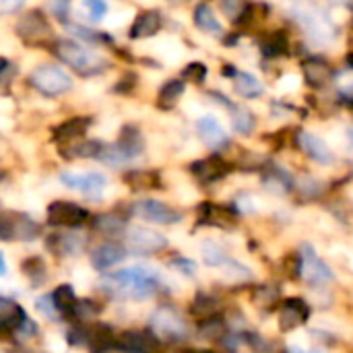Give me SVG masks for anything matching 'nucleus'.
Segmentation results:
<instances>
[{
  "label": "nucleus",
  "mask_w": 353,
  "mask_h": 353,
  "mask_svg": "<svg viewBox=\"0 0 353 353\" xmlns=\"http://www.w3.org/2000/svg\"><path fill=\"white\" fill-rule=\"evenodd\" d=\"M285 17L292 29L316 48H329L341 35V29L331 21L329 10L316 0H285Z\"/></svg>",
  "instance_id": "obj_1"
},
{
  "label": "nucleus",
  "mask_w": 353,
  "mask_h": 353,
  "mask_svg": "<svg viewBox=\"0 0 353 353\" xmlns=\"http://www.w3.org/2000/svg\"><path fill=\"white\" fill-rule=\"evenodd\" d=\"M101 285L105 292L114 296L128 298V300H145L159 292L161 281L153 269L130 267V269H122V271L101 277Z\"/></svg>",
  "instance_id": "obj_2"
},
{
  "label": "nucleus",
  "mask_w": 353,
  "mask_h": 353,
  "mask_svg": "<svg viewBox=\"0 0 353 353\" xmlns=\"http://www.w3.org/2000/svg\"><path fill=\"white\" fill-rule=\"evenodd\" d=\"M52 52L64 64H68L72 70H77L83 77H95V74H101V72H105L110 68V62L105 58H101L93 50L85 48L83 43L72 41V39H58V41H54Z\"/></svg>",
  "instance_id": "obj_3"
},
{
  "label": "nucleus",
  "mask_w": 353,
  "mask_h": 353,
  "mask_svg": "<svg viewBox=\"0 0 353 353\" xmlns=\"http://www.w3.org/2000/svg\"><path fill=\"white\" fill-rule=\"evenodd\" d=\"M300 74H302L304 85L312 93H325L331 87H335L339 68L327 54L308 52L300 60Z\"/></svg>",
  "instance_id": "obj_4"
},
{
  "label": "nucleus",
  "mask_w": 353,
  "mask_h": 353,
  "mask_svg": "<svg viewBox=\"0 0 353 353\" xmlns=\"http://www.w3.org/2000/svg\"><path fill=\"white\" fill-rule=\"evenodd\" d=\"M300 281L310 285L312 290H325L335 281V271L319 256L310 242L300 246Z\"/></svg>",
  "instance_id": "obj_5"
},
{
  "label": "nucleus",
  "mask_w": 353,
  "mask_h": 353,
  "mask_svg": "<svg viewBox=\"0 0 353 353\" xmlns=\"http://www.w3.org/2000/svg\"><path fill=\"white\" fill-rule=\"evenodd\" d=\"M292 145L306 159H310L312 163L323 165V168H331L337 159L331 145L321 134L306 130V128H294L292 130Z\"/></svg>",
  "instance_id": "obj_6"
},
{
  "label": "nucleus",
  "mask_w": 353,
  "mask_h": 353,
  "mask_svg": "<svg viewBox=\"0 0 353 353\" xmlns=\"http://www.w3.org/2000/svg\"><path fill=\"white\" fill-rule=\"evenodd\" d=\"M149 329L168 343H180L188 337V327L182 314L172 306H159L149 321Z\"/></svg>",
  "instance_id": "obj_7"
},
{
  "label": "nucleus",
  "mask_w": 353,
  "mask_h": 353,
  "mask_svg": "<svg viewBox=\"0 0 353 353\" xmlns=\"http://www.w3.org/2000/svg\"><path fill=\"white\" fill-rule=\"evenodd\" d=\"M29 85L39 91L41 95L48 97H58L66 91H70L72 87V79L66 74V70H62L60 66L54 64H41L37 68L31 70L29 74Z\"/></svg>",
  "instance_id": "obj_8"
},
{
  "label": "nucleus",
  "mask_w": 353,
  "mask_h": 353,
  "mask_svg": "<svg viewBox=\"0 0 353 353\" xmlns=\"http://www.w3.org/2000/svg\"><path fill=\"white\" fill-rule=\"evenodd\" d=\"M277 327L281 333H294L300 327H306L312 316V306L306 298L292 296L283 298L277 306Z\"/></svg>",
  "instance_id": "obj_9"
},
{
  "label": "nucleus",
  "mask_w": 353,
  "mask_h": 353,
  "mask_svg": "<svg viewBox=\"0 0 353 353\" xmlns=\"http://www.w3.org/2000/svg\"><path fill=\"white\" fill-rule=\"evenodd\" d=\"M240 213L234 207V203L230 205H219V203H211L205 201L196 207V225L199 228H217V230H234L240 221Z\"/></svg>",
  "instance_id": "obj_10"
},
{
  "label": "nucleus",
  "mask_w": 353,
  "mask_h": 353,
  "mask_svg": "<svg viewBox=\"0 0 353 353\" xmlns=\"http://www.w3.org/2000/svg\"><path fill=\"white\" fill-rule=\"evenodd\" d=\"M17 35L29 46H48L52 39V27L41 10H31L21 14L17 21Z\"/></svg>",
  "instance_id": "obj_11"
},
{
  "label": "nucleus",
  "mask_w": 353,
  "mask_h": 353,
  "mask_svg": "<svg viewBox=\"0 0 353 353\" xmlns=\"http://www.w3.org/2000/svg\"><path fill=\"white\" fill-rule=\"evenodd\" d=\"M234 170H236L234 163L230 159H225L223 155H219V153H213V155H209L205 159H196V161L190 163V174L203 186H211V184H217V182L225 180Z\"/></svg>",
  "instance_id": "obj_12"
},
{
  "label": "nucleus",
  "mask_w": 353,
  "mask_h": 353,
  "mask_svg": "<svg viewBox=\"0 0 353 353\" xmlns=\"http://www.w3.org/2000/svg\"><path fill=\"white\" fill-rule=\"evenodd\" d=\"M134 215L147 219V221H153V223H159V225H176L182 221V211L174 209L172 205L163 203V201H157V199H145V201H139L132 205L130 209Z\"/></svg>",
  "instance_id": "obj_13"
},
{
  "label": "nucleus",
  "mask_w": 353,
  "mask_h": 353,
  "mask_svg": "<svg viewBox=\"0 0 353 353\" xmlns=\"http://www.w3.org/2000/svg\"><path fill=\"white\" fill-rule=\"evenodd\" d=\"M46 217L48 223L56 228H79L89 219V211L70 201H54L48 205Z\"/></svg>",
  "instance_id": "obj_14"
},
{
  "label": "nucleus",
  "mask_w": 353,
  "mask_h": 353,
  "mask_svg": "<svg viewBox=\"0 0 353 353\" xmlns=\"http://www.w3.org/2000/svg\"><path fill=\"white\" fill-rule=\"evenodd\" d=\"M261 184L265 192L273 196H290L294 194V188H296V176L288 168L275 161H269L265 170L261 172Z\"/></svg>",
  "instance_id": "obj_15"
},
{
  "label": "nucleus",
  "mask_w": 353,
  "mask_h": 353,
  "mask_svg": "<svg viewBox=\"0 0 353 353\" xmlns=\"http://www.w3.org/2000/svg\"><path fill=\"white\" fill-rule=\"evenodd\" d=\"M128 248L132 250V254H139V256L159 254L168 248V238L151 228L134 225L128 232Z\"/></svg>",
  "instance_id": "obj_16"
},
{
  "label": "nucleus",
  "mask_w": 353,
  "mask_h": 353,
  "mask_svg": "<svg viewBox=\"0 0 353 353\" xmlns=\"http://www.w3.org/2000/svg\"><path fill=\"white\" fill-rule=\"evenodd\" d=\"M116 352L122 353H159L161 339L151 331H124L116 337Z\"/></svg>",
  "instance_id": "obj_17"
},
{
  "label": "nucleus",
  "mask_w": 353,
  "mask_h": 353,
  "mask_svg": "<svg viewBox=\"0 0 353 353\" xmlns=\"http://www.w3.org/2000/svg\"><path fill=\"white\" fill-rule=\"evenodd\" d=\"M196 134L203 141L205 147H209L215 153H221L225 149H230L232 141L225 132V128L221 126V122L215 116H203L196 120Z\"/></svg>",
  "instance_id": "obj_18"
},
{
  "label": "nucleus",
  "mask_w": 353,
  "mask_h": 353,
  "mask_svg": "<svg viewBox=\"0 0 353 353\" xmlns=\"http://www.w3.org/2000/svg\"><path fill=\"white\" fill-rule=\"evenodd\" d=\"M60 182L68 188L81 190L89 196L101 194V188L108 184V178L99 172H89V174H72V172H62Z\"/></svg>",
  "instance_id": "obj_19"
},
{
  "label": "nucleus",
  "mask_w": 353,
  "mask_h": 353,
  "mask_svg": "<svg viewBox=\"0 0 353 353\" xmlns=\"http://www.w3.org/2000/svg\"><path fill=\"white\" fill-rule=\"evenodd\" d=\"M85 350L89 353L116 352V333L110 325H87V343Z\"/></svg>",
  "instance_id": "obj_20"
},
{
  "label": "nucleus",
  "mask_w": 353,
  "mask_h": 353,
  "mask_svg": "<svg viewBox=\"0 0 353 353\" xmlns=\"http://www.w3.org/2000/svg\"><path fill=\"white\" fill-rule=\"evenodd\" d=\"M190 316L201 323V321H207V319H213V316H219L225 312V304L219 296L215 294H209V292H199L192 302H190Z\"/></svg>",
  "instance_id": "obj_21"
},
{
  "label": "nucleus",
  "mask_w": 353,
  "mask_h": 353,
  "mask_svg": "<svg viewBox=\"0 0 353 353\" xmlns=\"http://www.w3.org/2000/svg\"><path fill=\"white\" fill-rule=\"evenodd\" d=\"M25 321H27L25 310L14 300L0 296V337L19 333Z\"/></svg>",
  "instance_id": "obj_22"
},
{
  "label": "nucleus",
  "mask_w": 353,
  "mask_h": 353,
  "mask_svg": "<svg viewBox=\"0 0 353 353\" xmlns=\"http://www.w3.org/2000/svg\"><path fill=\"white\" fill-rule=\"evenodd\" d=\"M232 83H234V93L248 101L261 99L267 93L265 83L248 70H236V74L232 77Z\"/></svg>",
  "instance_id": "obj_23"
},
{
  "label": "nucleus",
  "mask_w": 353,
  "mask_h": 353,
  "mask_svg": "<svg viewBox=\"0 0 353 353\" xmlns=\"http://www.w3.org/2000/svg\"><path fill=\"white\" fill-rule=\"evenodd\" d=\"M46 246L56 256H77L85 250L87 240L85 236H79V234H52L48 236Z\"/></svg>",
  "instance_id": "obj_24"
},
{
  "label": "nucleus",
  "mask_w": 353,
  "mask_h": 353,
  "mask_svg": "<svg viewBox=\"0 0 353 353\" xmlns=\"http://www.w3.org/2000/svg\"><path fill=\"white\" fill-rule=\"evenodd\" d=\"M128 256L126 248L118 242H108V244H101L99 248L93 250L91 254V265L93 269L97 271H108L116 265H120L124 259Z\"/></svg>",
  "instance_id": "obj_25"
},
{
  "label": "nucleus",
  "mask_w": 353,
  "mask_h": 353,
  "mask_svg": "<svg viewBox=\"0 0 353 353\" xmlns=\"http://www.w3.org/2000/svg\"><path fill=\"white\" fill-rule=\"evenodd\" d=\"M250 300L252 304L263 312H273L283 300L281 288L277 283H259L250 288Z\"/></svg>",
  "instance_id": "obj_26"
},
{
  "label": "nucleus",
  "mask_w": 353,
  "mask_h": 353,
  "mask_svg": "<svg viewBox=\"0 0 353 353\" xmlns=\"http://www.w3.org/2000/svg\"><path fill=\"white\" fill-rule=\"evenodd\" d=\"M252 6H254V0H219V10L223 12V17L236 29H242V31H246L248 27Z\"/></svg>",
  "instance_id": "obj_27"
},
{
  "label": "nucleus",
  "mask_w": 353,
  "mask_h": 353,
  "mask_svg": "<svg viewBox=\"0 0 353 353\" xmlns=\"http://www.w3.org/2000/svg\"><path fill=\"white\" fill-rule=\"evenodd\" d=\"M192 21H194V25H196L203 33L225 39V29H223L221 21L217 19L215 10L211 8V4L199 2V4L194 6V10H192Z\"/></svg>",
  "instance_id": "obj_28"
},
{
  "label": "nucleus",
  "mask_w": 353,
  "mask_h": 353,
  "mask_svg": "<svg viewBox=\"0 0 353 353\" xmlns=\"http://www.w3.org/2000/svg\"><path fill=\"white\" fill-rule=\"evenodd\" d=\"M163 25V19H161V12L159 10H145L141 12L134 23L130 25V31H128V37L130 39H145V37H153L159 33Z\"/></svg>",
  "instance_id": "obj_29"
},
{
  "label": "nucleus",
  "mask_w": 353,
  "mask_h": 353,
  "mask_svg": "<svg viewBox=\"0 0 353 353\" xmlns=\"http://www.w3.org/2000/svg\"><path fill=\"white\" fill-rule=\"evenodd\" d=\"M91 118L89 116H74V118H68L66 122H62V124H58L56 128H54V132H52V137H54V141L56 143H72V141H77V139H81V137H85V132L89 130V126H91Z\"/></svg>",
  "instance_id": "obj_30"
},
{
  "label": "nucleus",
  "mask_w": 353,
  "mask_h": 353,
  "mask_svg": "<svg viewBox=\"0 0 353 353\" xmlns=\"http://www.w3.org/2000/svg\"><path fill=\"white\" fill-rule=\"evenodd\" d=\"M8 219H10V240L31 242L41 234L39 223L25 213H8Z\"/></svg>",
  "instance_id": "obj_31"
},
{
  "label": "nucleus",
  "mask_w": 353,
  "mask_h": 353,
  "mask_svg": "<svg viewBox=\"0 0 353 353\" xmlns=\"http://www.w3.org/2000/svg\"><path fill=\"white\" fill-rule=\"evenodd\" d=\"M327 188L329 184L312 174H302V176H296V188H294V194H298L302 201H319L327 194Z\"/></svg>",
  "instance_id": "obj_32"
},
{
  "label": "nucleus",
  "mask_w": 353,
  "mask_h": 353,
  "mask_svg": "<svg viewBox=\"0 0 353 353\" xmlns=\"http://www.w3.org/2000/svg\"><path fill=\"white\" fill-rule=\"evenodd\" d=\"M230 114H232V128L236 134H240V137H252L254 134V130L259 126V118L250 108L236 103L230 110Z\"/></svg>",
  "instance_id": "obj_33"
},
{
  "label": "nucleus",
  "mask_w": 353,
  "mask_h": 353,
  "mask_svg": "<svg viewBox=\"0 0 353 353\" xmlns=\"http://www.w3.org/2000/svg\"><path fill=\"white\" fill-rule=\"evenodd\" d=\"M116 147L128 157V159H132V157H139L143 151H145V139H143V134H141V130L137 128V126H124L122 130H120V137H118V143H116Z\"/></svg>",
  "instance_id": "obj_34"
},
{
  "label": "nucleus",
  "mask_w": 353,
  "mask_h": 353,
  "mask_svg": "<svg viewBox=\"0 0 353 353\" xmlns=\"http://www.w3.org/2000/svg\"><path fill=\"white\" fill-rule=\"evenodd\" d=\"M230 333V327L225 323V316H213L207 321L196 323V335L205 341H213V343H221V339Z\"/></svg>",
  "instance_id": "obj_35"
},
{
  "label": "nucleus",
  "mask_w": 353,
  "mask_h": 353,
  "mask_svg": "<svg viewBox=\"0 0 353 353\" xmlns=\"http://www.w3.org/2000/svg\"><path fill=\"white\" fill-rule=\"evenodd\" d=\"M124 182L132 190H153V188H161V178L153 170H132V172H126L124 174Z\"/></svg>",
  "instance_id": "obj_36"
},
{
  "label": "nucleus",
  "mask_w": 353,
  "mask_h": 353,
  "mask_svg": "<svg viewBox=\"0 0 353 353\" xmlns=\"http://www.w3.org/2000/svg\"><path fill=\"white\" fill-rule=\"evenodd\" d=\"M93 230L103 234V236H110V238H116V236H122L128 225H126V219L116 215V213H101L93 219Z\"/></svg>",
  "instance_id": "obj_37"
},
{
  "label": "nucleus",
  "mask_w": 353,
  "mask_h": 353,
  "mask_svg": "<svg viewBox=\"0 0 353 353\" xmlns=\"http://www.w3.org/2000/svg\"><path fill=\"white\" fill-rule=\"evenodd\" d=\"M244 345L252 353H285V345L279 339L261 333H244Z\"/></svg>",
  "instance_id": "obj_38"
},
{
  "label": "nucleus",
  "mask_w": 353,
  "mask_h": 353,
  "mask_svg": "<svg viewBox=\"0 0 353 353\" xmlns=\"http://www.w3.org/2000/svg\"><path fill=\"white\" fill-rule=\"evenodd\" d=\"M184 91H186V81L184 79H170L159 89V95H157L159 97L157 99L159 108L161 110H172L180 101V97L184 95Z\"/></svg>",
  "instance_id": "obj_39"
},
{
  "label": "nucleus",
  "mask_w": 353,
  "mask_h": 353,
  "mask_svg": "<svg viewBox=\"0 0 353 353\" xmlns=\"http://www.w3.org/2000/svg\"><path fill=\"white\" fill-rule=\"evenodd\" d=\"M52 304H54V308H56V312L58 314H64V316H68L70 314V310L74 308V304H77V294H74V288L70 285V283H62V285H58L54 292H52Z\"/></svg>",
  "instance_id": "obj_40"
},
{
  "label": "nucleus",
  "mask_w": 353,
  "mask_h": 353,
  "mask_svg": "<svg viewBox=\"0 0 353 353\" xmlns=\"http://www.w3.org/2000/svg\"><path fill=\"white\" fill-rule=\"evenodd\" d=\"M101 147H103L101 141H91V139H87V141H81V143H74V145L68 143L66 149H64V147L60 149V153H62V157H68V159H70V157H85V159L93 157V159H97Z\"/></svg>",
  "instance_id": "obj_41"
},
{
  "label": "nucleus",
  "mask_w": 353,
  "mask_h": 353,
  "mask_svg": "<svg viewBox=\"0 0 353 353\" xmlns=\"http://www.w3.org/2000/svg\"><path fill=\"white\" fill-rule=\"evenodd\" d=\"M21 271H23L25 277H29V281H31L33 288L43 285L46 279H48L46 263H43V259H39V256H29V259H25L23 265H21Z\"/></svg>",
  "instance_id": "obj_42"
},
{
  "label": "nucleus",
  "mask_w": 353,
  "mask_h": 353,
  "mask_svg": "<svg viewBox=\"0 0 353 353\" xmlns=\"http://www.w3.org/2000/svg\"><path fill=\"white\" fill-rule=\"evenodd\" d=\"M99 312H101V306H97L93 300H77V304H74V308L70 310L68 319H70L72 323L89 325V321H93Z\"/></svg>",
  "instance_id": "obj_43"
},
{
  "label": "nucleus",
  "mask_w": 353,
  "mask_h": 353,
  "mask_svg": "<svg viewBox=\"0 0 353 353\" xmlns=\"http://www.w3.org/2000/svg\"><path fill=\"white\" fill-rule=\"evenodd\" d=\"M201 252H203V261L207 267H223L232 256H228V252L213 240H207L203 242L201 246Z\"/></svg>",
  "instance_id": "obj_44"
},
{
  "label": "nucleus",
  "mask_w": 353,
  "mask_h": 353,
  "mask_svg": "<svg viewBox=\"0 0 353 353\" xmlns=\"http://www.w3.org/2000/svg\"><path fill=\"white\" fill-rule=\"evenodd\" d=\"M97 159L103 161V163H108V165H122V163L128 161V157H126L116 145H105V143H103V147H101Z\"/></svg>",
  "instance_id": "obj_45"
},
{
  "label": "nucleus",
  "mask_w": 353,
  "mask_h": 353,
  "mask_svg": "<svg viewBox=\"0 0 353 353\" xmlns=\"http://www.w3.org/2000/svg\"><path fill=\"white\" fill-rule=\"evenodd\" d=\"M207 74H209V68L203 62H190L182 70V79L184 81H190V83H196V85H203L205 79H207Z\"/></svg>",
  "instance_id": "obj_46"
},
{
  "label": "nucleus",
  "mask_w": 353,
  "mask_h": 353,
  "mask_svg": "<svg viewBox=\"0 0 353 353\" xmlns=\"http://www.w3.org/2000/svg\"><path fill=\"white\" fill-rule=\"evenodd\" d=\"M85 8L89 12V19L93 23H99L108 12V2L105 0H85Z\"/></svg>",
  "instance_id": "obj_47"
},
{
  "label": "nucleus",
  "mask_w": 353,
  "mask_h": 353,
  "mask_svg": "<svg viewBox=\"0 0 353 353\" xmlns=\"http://www.w3.org/2000/svg\"><path fill=\"white\" fill-rule=\"evenodd\" d=\"M66 27L70 29V33H74V35L83 37L85 41H110V37H108V35L95 33V31L87 29V27H81V25H74V23H68Z\"/></svg>",
  "instance_id": "obj_48"
},
{
  "label": "nucleus",
  "mask_w": 353,
  "mask_h": 353,
  "mask_svg": "<svg viewBox=\"0 0 353 353\" xmlns=\"http://www.w3.org/2000/svg\"><path fill=\"white\" fill-rule=\"evenodd\" d=\"M35 308H37L46 319H50V321H58V319H60V314L56 312V308H54V304H52V298H50V296H41V298H37Z\"/></svg>",
  "instance_id": "obj_49"
},
{
  "label": "nucleus",
  "mask_w": 353,
  "mask_h": 353,
  "mask_svg": "<svg viewBox=\"0 0 353 353\" xmlns=\"http://www.w3.org/2000/svg\"><path fill=\"white\" fill-rule=\"evenodd\" d=\"M172 267H176L180 273H184L186 277H194L196 275V265H194V261H190V259H184V256H176V259H172Z\"/></svg>",
  "instance_id": "obj_50"
},
{
  "label": "nucleus",
  "mask_w": 353,
  "mask_h": 353,
  "mask_svg": "<svg viewBox=\"0 0 353 353\" xmlns=\"http://www.w3.org/2000/svg\"><path fill=\"white\" fill-rule=\"evenodd\" d=\"M68 4H70V0H50V10L60 21H64L66 19V12H68Z\"/></svg>",
  "instance_id": "obj_51"
},
{
  "label": "nucleus",
  "mask_w": 353,
  "mask_h": 353,
  "mask_svg": "<svg viewBox=\"0 0 353 353\" xmlns=\"http://www.w3.org/2000/svg\"><path fill=\"white\" fill-rule=\"evenodd\" d=\"M27 0H0V14H12L23 8Z\"/></svg>",
  "instance_id": "obj_52"
},
{
  "label": "nucleus",
  "mask_w": 353,
  "mask_h": 353,
  "mask_svg": "<svg viewBox=\"0 0 353 353\" xmlns=\"http://www.w3.org/2000/svg\"><path fill=\"white\" fill-rule=\"evenodd\" d=\"M0 240H10V219H8V213H0Z\"/></svg>",
  "instance_id": "obj_53"
},
{
  "label": "nucleus",
  "mask_w": 353,
  "mask_h": 353,
  "mask_svg": "<svg viewBox=\"0 0 353 353\" xmlns=\"http://www.w3.org/2000/svg\"><path fill=\"white\" fill-rule=\"evenodd\" d=\"M345 143H347V151L352 153L353 159V124H350V126L345 128Z\"/></svg>",
  "instance_id": "obj_54"
},
{
  "label": "nucleus",
  "mask_w": 353,
  "mask_h": 353,
  "mask_svg": "<svg viewBox=\"0 0 353 353\" xmlns=\"http://www.w3.org/2000/svg\"><path fill=\"white\" fill-rule=\"evenodd\" d=\"M10 70V62L6 60V58H0V79L4 77V72H8Z\"/></svg>",
  "instance_id": "obj_55"
},
{
  "label": "nucleus",
  "mask_w": 353,
  "mask_h": 353,
  "mask_svg": "<svg viewBox=\"0 0 353 353\" xmlns=\"http://www.w3.org/2000/svg\"><path fill=\"white\" fill-rule=\"evenodd\" d=\"M8 273V269H6V263H4V256H2V252H0V277H4Z\"/></svg>",
  "instance_id": "obj_56"
},
{
  "label": "nucleus",
  "mask_w": 353,
  "mask_h": 353,
  "mask_svg": "<svg viewBox=\"0 0 353 353\" xmlns=\"http://www.w3.org/2000/svg\"><path fill=\"white\" fill-rule=\"evenodd\" d=\"M182 353H215L213 350H186V352Z\"/></svg>",
  "instance_id": "obj_57"
},
{
  "label": "nucleus",
  "mask_w": 353,
  "mask_h": 353,
  "mask_svg": "<svg viewBox=\"0 0 353 353\" xmlns=\"http://www.w3.org/2000/svg\"><path fill=\"white\" fill-rule=\"evenodd\" d=\"M331 2H339V4H350V6H353V0H331Z\"/></svg>",
  "instance_id": "obj_58"
},
{
  "label": "nucleus",
  "mask_w": 353,
  "mask_h": 353,
  "mask_svg": "<svg viewBox=\"0 0 353 353\" xmlns=\"http://www.w3.org/2000/svg\"><path fill=\"white\" fill-rule=\"evenodd\" d=\"M2 178H4V176H2V174H0V180H2Z\"/></svg>",
  "instance_id": "obj_59"
},
{
  "label": "nucleus",
  "mask_w": 353,
  "mask_h": 353,
  "mask_svg": "<svg viewBox=\"0 0 353 353\" xmlns=\"http://www.w3.org/2000/svg\"><path fill=\"white\" fill-rule=\"evenodd\" d=\"M285 353H288V350H285Z\"/></svg>",
  "instance_id": "obj_60"
}]
</instances>
